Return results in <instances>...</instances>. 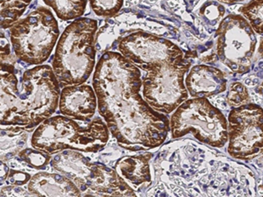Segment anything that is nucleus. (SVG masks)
<instances>
[{"instance_id": "f257e3e1", "label": "nucleus", "mask_w": 263, "mask_h": 197, "mask_svg": "<svg viewBox=\"0 0 263 197\" xmlns=\"http://www.w3.org/2000/svg\"><path fill=\"white\" fill-rule=\"evenodd\" d=\"M99 112L117 143L133 152L162 146L171 121L141 96V72L118 52L102 55L93 75Z\"/></svg>"}, {"instance_id": "f03ea898", "label": "nucleus", "mask_w": 263, "mask_h": 197, "mask_svg": "<svg viewBox=\"0 0 263 197\" xmlns=\"http://www.w3.org/2000/svg\"><path fill=\"white\" fill-rule=\"evenodd\" d=\"M13 71H1V126L29 131L53 116L59 107L60 84L52 67L35 66L25 71L18 86Z\"/></svg>"}, {"instance_id": "7ed1b4c3", "label": "nucleus", "mask_w": 263, "mask_h": 197, "mask_svg": "<svg viewBox=\"0 0 263 197\" xmlns=\"http://www.w3.org/2000/svg\"><path fill=\"white\" fill-rule=\"evenodd\" d=\"M98 22L80 18L66 27L57 42L52 69L62 89L81 85L90 78L96 62Z\"/></svg>"}, {"instance_id": "20e7f679", "label": "nucleus", "mask_w": 263, "mask_h": 197, "mask_svg": "<svg viewBox=\"0 0 263 197\" xmlns=\"http://www.w3.org/2000/svg\"><path fill=\"white\" fill-rule=\"evenodd\" d=\"M109 129L100 117L82 125L65 116H51L42 123L31 137V146L36 150L54 155L65 150L98 152L109 141Z\"/></svg>"}, {"instance_id": "39448f33", "label": "nucleus", "mask_w": 263, "mask_h": 197, "mask_svg": "<svg viewBox=\"0 0 263 197\" xmlns=\"http://www.w3.org/2000/svg\"><path fill=\"white\" fill-rule=\"evenodd\" d=\"M59 27L50 10L43 6L30 12L10 28V38L16 57L28 65H42L50 56Z\"/></svg>"}, {"instance_id": "423d86ee", "label": "nucleus", "mask_w": 263, "mask_h": 197, "mask_svg": "<svg viewBox=\"0 0 263 197\" xmlns=\"http://www.w3.org/2000/svg\"><path fill=\"white\" fill-rule=\"evenodd\" d=\"M171 136L192 133L197 141L221 148L228 141V122L224 114L207 98L189 99L180 105L171 119Z\"/></svg>"}, {"instance_id": "0eeeda50", "label": "nucleus", "mask_w": 263, "mask_h": 197, "mask_svg": "<svg viewBox=\"0 0 263 197\" xmlns=\"http://www.w3.org/2000/svg\"><path fill=\"white\" fill-rule=\"evenodd\" d=\"M186 57L150 66L142 78L145 101L162 114L176 111L188 99L184 75L191 67Z\"/></svg>"}, {"instance_id": "6e6552de", "label": "nucleus", "mask_w": 263, "mask_h": 197, "mask_svg": "<svg viewBox=\"0 0 263 197\" xmlns=\"http://www.w3.org/2000/svg\"><path fill=\"white\" fill-rule=\"evenodd\" d=\"M50 165L54 170L71 180L82 193L90 191L103 195L131 188L114 169L90 161L78 151L59 152L53 157Z\"/></svg>"}, {"instance_id": "1a4fd4ad", "label": "nucleus", "mask_w": 263, "mask_h": 197, "mask_svg": "<svg viewBox=\"0 0 263 197\" xmlns=\"http://www.w3.org/2000/svg\"><path fill=\"white\" fill-rule=\"evenodd\" d=\"M216 36L219 60L233 73H248L257 43L255 32L248 21L239 14L227 16L218 26Z\"/></svg>"}, {"instance_id": "9d476101", "label": "nucleus", "mask_w": 263, "mask_h": 197, "mask_svg": "<svg viewBox=\"0 0 263 197\" xmlns=\"http://www.w3.org/2000/svg\"><path fill=\"white\" fill-rule=\"evenodd\" d=\"M228 153L249 161L263 154V109L253 104L234 108L228 116Z\"/></svg>"}, {"instance_id": "9b49d317", "label": "nucleus", "mask_w": 263, "mask_h": 197, "mask_svg": "<svg viewBox=\"0 0 263 197\" xmlns=\"http://www.w3.org/2000/svg\"><path fill=\"white\" fill-rule=\"evenodd\" d=\"M119 50L138 69L145 71L154 64L184 57L182 49L173 42L143 31L131 33L120 40Z\"/></svg>"}, {"instance_id": "f8f14e48", "label": "nucleus", "mask_w": 263, "mask_h": 197, "mask_svg": "<svg viewBox=\"0 0 263 197\" xmlns=\"http://www.w3.org/2000/svg\"><path fill=\"white\" fill-rule=\"evenodd\" d=\"M97 107L96 93L90 85H72L62 89L59 111L63 116L82 122L91 121Z\"/></svg>"}, {"instance_id": "ddd939ff", "label": "nucleus", "mask_w": 263, "mask_h": 197, "mask_svg": "<svg viewBox=\"0 0 263 197\" xmlns=\"http://www.w3.org/2000/svg\"><path fill=\"white\" fill-rule=\"evenodd\" d=\"M227 79L221 70L209 65H196L186 76L185 86L194 98H207L227 90Z\"/></svg>"}, {"instance_id": "4468645a", "label": "nucleus", "mask_w": 263, "mask_h": 197, "mask_svg": "<svg viewBox=\"0 0 263 197\" xmlns=\"http://www.w3.org/2000/svg\"><path fill=\"white\" fill-rule=\"evenodd\" d=\"M27 188L37 197H83L75 183L60 173L38 172L33 174Z\"/></svg>"}, {"instance_id": "2eb2a0df", "label": "nucleus", "mask_w": 263, "mask_h": 197, "mask_svg": "<svg viewBox=\"0 0 263 197\" xmlns=\"http://www.w3.org/2000/svg\"><path fill=\"white\" fill-rule=\"evenodd\" d=\"M152 157L151 152L124 156L116 162L114 170L132 189L140 191L141 187L149 185L152 182L150 167Z\"/></svg>"}, {"instance_id": "dca6fc26", "label": "nucleus", "mask_w": 263, "mask_h": 197, "mask_svg": "<svg viewBox=\"0 0 263 197\" xmlns=\"http://www.w3.org/2000/svg\"><path fill=\"white\" fill-rule=\"evenodd\" d=\"M27 140L25 129L15 126L1 129V162L10 160L25 149Z\"/></svg>"}, {"instance_id": "f3484780", "label": "nucleus", "mask_w": 263, "mask_h": 197, "mask_svg": "<svg viewBox=\"0 0 263 197\" xmlns=\"http://www.w3.org/2000/svg\"><path fill=\"white\" fill-rule=\"evenodd\" d=\"M46 6L54 10L58 18L62 21L80 18L86 9L87 1H53L45 0Z\"/></svg>"}, {"instance_id": "a211bd4d", "label": "nucleus", "mask_w": 263, "mask_h": 197, "mask_svg": "<svg viewBox=\"0 0 263 197\" xmlns=\"http://www.w3.org/2000/svg\"><path fill=\"white\" fill-rule=\"evenodd\" d=\"M31 1H1V28L13 27L24 13Z\"/></svg>"}, {"instance_id": "6ab92c4d", "label": "nucleus", "mask_w": 263, "mask_h": 197, "mask_svg": "<svg viewBox=\"0 0 263 197\" xmlns=\"http://www.w3.org/2000/svg\"><path fill=\"white\" fill-rule=\"evenodd\" d=\"M240 12L254 32L263 34V0L249 2L243 6Z\"/></svg>"}, {"instance_id": "aec40b11", "label": "nucleus", "mask_w": 263, "mask_h": 197, "mask_svg": "<svg viewBox=\"0 0 263 197\" xmlns=\"http://www.w3.org/2000/svg\"><path fill=\"white\" fill-rule=\"evenodd\" d=\"M18 158L33 169H42L50 164L52 155L34 148H25L18 154Z\"/></svg>"}, {"instance_id": "412c9836", "label": "nucleus", "mask_w": 263, "mask_h": 197, "mask_svg": "<svg viewBox=\"0 0 263 197\" xmlns=\"http://www.w3.org/2000/svg\"><path fill=\"white\" fill-rule=\"evenodd\" d=\"M250 96L247 88L240 83H235L231 85L228 95V105L231 107L238 108L248 105Z\"/></svg>"}, {"instance_id": "4be33fe9", "label": "nucleus", "mask_w": 263, "mask_h": 197, "mask_svg": "<svg viewBox=\"0 0 263 197\" xmlns=\"http://www.w3.org/2000/svg\"><path fill=\"white\" fill-rule=\"evenodd\" d=\"M122 0L119 1H90V5L94 12L102 17H114L122 8Z\"/></svg>"}, {"instance_id": "5701e85b", "label": "nucleus", "mask_w": 263, "mask_h": 197, "mask_svg": "<svg viewBox=\"0 0 263 197\" xmlns=\"http://www.w3.org/2000/svg\"><path fill=\"white\" fill-rule=\"evenodd\" d=\"M202 15L209 21L214 22L219 21L224 13V7L218 2H208L203 5L201 9Z\"/></svg>"}, {"instance_id": "b1692460", "label": "nucleus", "mask_w": 263, "mask_h": 197, "mask_svg": "<svg viewBox=\"0 0 263 197\" xmlns=\"http://www.w3.org/2000/svg\"><path fill=\"white\" fill-rule=\"evenodd\" d=\"M30 173L21 169H10V173L6 179V183L8 185L23 186L28 184L32 179Z\"/></svg>"}, {"instance_id": "393cba45", "label": "nucleus", "mask_w": 263, "mask_h": 197, "mask_svg": "<svg viewBox=\"0 0 263 197\" xmlns=\"http://www.w3.org/2000/svg\"><path fill=\"white\" fill-rule=\"evenodd\" d=\"M1 197H37L22 186L8 185L1 188Z\"/></svg>"}, {"instance_id": "a878e982", "label": "nucleus", "mask_w": 263, "mask_h": 197, "mask_svg": "<svg viewBox=\"0 0 263 197\" xmlns=\"http://www.w3.org/2000/svg\"><path fill=\"white\" fill-rule=\"evenodd\" d=\"M10 168L4 162H1V183L6 182L10 173Z\"/></svg>"}, {"instance_id": "bb28decb", "label": "nucleus", "mask_w": 263, "mask_h": 197, "mask_svg": "<svg viewBox=\"0 0 263 197\" xmlns=\"http://www.w3.org/2000/svg\"><path fill=\"white\" fill-rule=\"evenodd\" d=\"M259 54L263 57V38L260 42V48H259Z\"/></svg>"}, {"instance_id": "cd10ccee", "label": "nucleus", "mask_w": 263, "mask_h": 197, "mask_svg": "<svg viewBox=\"0 0 263 197\" xmlns=\"http://www.w3.org/2000/svg\"><path fill=\"white\" fill-rule=\"evenodd\" d=\"M257 91L260 93V94H261V95H263V82L262 84H260V86L258 87Z\"/></svg>"}]
</instances>
